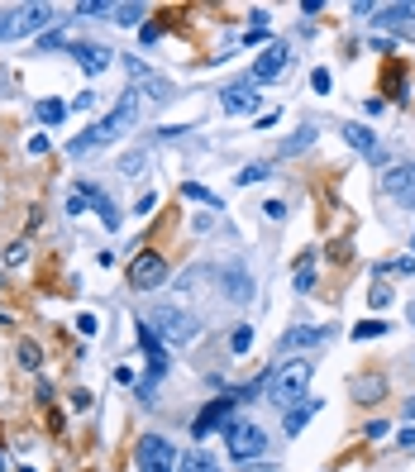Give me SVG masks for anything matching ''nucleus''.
Listing matches in <instances>:
<instances>
[{"label":"nucleus","mask_w":415,"mask_h":472,"mask_svg":"<svg viewBox=\"0 0 415 472\" xmlns=\"http://www.w3.org/2000/svg\"><path fill=\"white\" fill-rule=\"evenodd\" d=\"M0 472H5V453H0Z\"/></svg>","instance_id":"obj_44"},{"label":"nucleus","mask_w":415,"mask_h":472,"mask_svg":"<svg viewBox=\"0 0 415 472\" xmlns=\"http://www.w3.org/2000/svg\"><path fill=\"white\" fill-rule=\"evenodd\" d=\"M220 291H224V301L249 306V301H253V272L244 267V262H229V267L220 272Z\"/></svg>","instance_id":"obj_8"},{"label":"nucleus","mask_w":415,"mask_h":472,"mask_svg":"<svg viewBox=\"0 0 415 472\" xmlns=\"http://www.w3.org/2000/svg\"><path fill=\"white\" fill-rule=\"evenodd\" d=\"M224 448H229L234 463H253V458H263L268 434H263L258 424H249V420H229V424H224Z\"/></svg>","instance_id":"obj_4"},{"label":"nucleus","mask_w":415,"mask_h":472,"mask_svg":"<svg viewBox=\"0 0 415 472\" xmlns=\"http://www.w3.org/2000/svg\"><path fill=\"white\" fill-rule=\"evenodd\" d=\"M138 472H177V448L163 434H148L138 444Z\"/></svg>","instance_id":"obj_5"},{"label":"nucleus","mask_w":415,"mask_h":472,"mask_svg":"<svg viewBox=\"0 0 415 472\" xmlns=\"http://www.w3.org/2000/svg\"><path fill=\"white\" fill-rule=\"evenodd\" d=\"M182 201H201V206H210V210H224V201L215 196V191H205L201 182H187V186H182Z\"/></svg>","instance_id":"obj_19"},{"label":"nucleus","mask_w":415,"mask_h":472,"mask_svg":"<svg viewBox=\"0 0 415 472\" xmlns=\"http://www.w3.org/2000/svg\"><path fill=\"white\" fill-rule=\"evenodd\" d=\"M382 191H387L391 201H406V206H415V162L391 167L387 177H382Z\"/></svg>","instance_id":"obj_12"},{"label":"nucleus","mask_w":415,"mask_h":472,"mask_svg":"<svg viewBox=\"0 0 415 472\" xmlns=\"http://www.w3.org/2000/svg\"><path fill=\"white\" fill-rule=\"evenodd\" d=\"M72 57L82 62L86 77H101V72H110V62H115V52H110V48H96V43H72Z\"/></svg>","instance_id":"obj_14"},{"label":"nucleus","mask_w":415,"mask_h":472,"mask_svg":"<svg viewBox=\"0 0 415 472\" xmlns=\"http://www.w3.org/2000/svg\"><path fill=\"white\" fill-rule=\"evenodd\" d=\"M220 105H224V115H253L258 105H263V96H258V81H229L220 91Z\"/></svg>","instance_id":"obj_6"},{"label":"nucleus","mask_w":415,"mask_h":472,"mask_svg":"<svg viewBox=\"0 0 415 472\" xmlns=\"http://www.w3.org/2000/svg\"><path fill=\"white\" fill-rule=\"evenodd\" d=\"M67 210H72V215H82V210H86V196H82V191H72V196H67Z\"/></svg>","instance_id":"obj_35"},{"label":"nucleus","mask_w":415,"mask_h":472,"mask_svg":"<svg viewBox=\"0 0 415 472\" xmlns=\"http://www.w3.org/2000/svg\"><path fill=\"white\" fill-rule=\"evenodd\" d=\"M367 439H387V420H372V424H367Z\"/></svg>","instance_id":"obj_36"},{"label":"nucleus","mask_w":415,"mask_h":472,"mask_svg":"<svg viewBox=\"0 0 415 472\" xmlns=\"http://www.w3.org/2000/svg\"><path fill=\"white\" fill-rule=\"evenodd\" d=\"M344 143H349V148H358L372 167H377V162H387V148L377 143V134L367 129V124H344Z\"/></svg>","instance_id":"obj_10"},{"label":"nucleus","mask_w":415,"mask_h":472,"mask_svg":"<svg viewBox=\"0 0 415 472\" xmlns=\"http://www.w3.org/2000/svg\"><path fill=\"white\" fill-rule=\"evenodd\" d=\"M110 20L115 24H138V20H143V5H115Z\"/></svg>","instance_id":"obj_25"},{"label":"nucleus","mask_w":415,"mask_h":472,"mask_svg":"<svg viewBox=\"0 0 415 472\" xmlns=\"http://www.w3.org/2000/svg\"><path fill=\"white\" fill-rule=\"evenodd\" d=\"M10 29H15V15H5V10H0V38H10Z\"/></svg>","instance_id":"obj_41"},{"label":"nucleus","mask_w":415,"mask_h":472,"mask_svg":"<svg viewBox=\"0 0 415 472\" xmlns=\"http://www.w3.org/2000/svg\"><path fill=\"white\" fill-rule=\"evenodd\" d=\"M406 320H411V324H415V301H411V310H406Z\"/></svg>","instance_id":"obj_43"},{"label":"nucleus","mask_w":415,"mask_h":472,"mask_svg":"<svg viewBox=\"0 0 415 472\" xmlns=\"http://www.w3.org/2000/svg\"><path fill=\"white\" fill-rule=\"evenodd\" d=\"M377 334H387V324H382V320H363L358 329H354V339H377Z\"/></svg>","instance_id":"obj_27"},{"label":"nucleus","mask_w":415,"mask_h":472,"mask_svg":"<svg viewBox=\"0 0 415 472\" xmlns=\"http://www.w3.org/2000/svg\"><path fill=\"white\" fill-rule=\"evenodd\" d=\"M334 339V324H301V329H286L282 334V353H296V348H320V343Z\"/></svg>","instance_id":"obj_9"},{"label":"nucleus","mask_w":415,"mask_h":472,"mask_svg":"<svg viewBox=\"0 0 415 472\" xmlns=\"http://www.w3.org/2000/svg\"><path fill=\"white\" fill-rule=\"evenodd\" d=\"M263 210H268V220H286V206H282V201H268Z\"/></svg>","instance_id":"obj_39"},{"label":"nucleus","mask_w":415,"mask_h":472,"mask_svg":"<svg viewBox=\"0 0 415 472\" xmlns=\"http://www.w3.org/2000/svg\"><path fill=\"white\" fill-rule=\"evenodd\" d=\"M38 358H43V353H38V343H20V363H24L29 372L38 367Z\"/></svg>","instance_id":"obj_29"},{"label":"nucleus","mask_w":415,"mask_h":472,"mask_svg":"<svg viewBox=\"0 0 415 472\" xmlns=\"http://www.w3.org/2000/svg\"><path fill=\"white\" fill-rule=\"evenodd\" d=\"M153 210H158V196H153V191H148V196H138L134 215H153Z\"/></svg>","instance_id":"obj_32"},{"label":"nucleus","mask_w":415,"mask_h":472,"mask_svg":"<svg viewBox=\"0 0 415 472\" xmlns=\"http://www.w3.org/2000/svg\"><path fill=\"white\" fill-rule=\"evenodd\" d=\"M310 143H315V124H301V134H296V138H286V143H282V157L301 153V148H310Z\"/></svg>","instance_id":"obj_20"},{"label":"nucleus","mask_w":415,"mask_h":472,"mask_svg":"<svg viewBox=\"0 0 415 472\" xmlns=\"http://www.w3.org/2000/svg\"><path fill=\"white\" fill-rule=\"evenodd\" d=\"M411 258H415V238H411Z\"/></svg>","instance_id":"obj_45"},{"label":"nucleus","mask_w":415,"mask_h":472,"mask_svg":"<svg viewBox=\"0 0 415 472\" xmlns=\"http://www.w3.org/2000/svg\"><path fill=\"white\" fill-rule=\"evenodd\" d=\"M158 38H163V29H158V24H143V29H138V43H143V48H148V43H158Z\"/></svg>","instance_id":"obj_31"},{"label":"nucleus","mask_w":415,"mask_h":472,"mask_svg":"<svg viewBox=\"0 0 415 472\" xmlns=\"http://www.w3.org/2000/svg\"><path fill=\"white\" fill-rule=\"evenodd\" d=\"M62 115H67L62 101H38V120H43V124H62Z\"/></svg>","instance_id":"obj_24"},{"label":"nucleus","mask_w":415,"mask_h":472,"mask_svg":"<svg viewBox=\"0 0 415 472\" xmlns=\"http://www.w3.org/2000/svg\"><path fill=\"white\" fill-rule=\"evenodd\" d=\"M272 177V162H249L244 172H239V186H253V182H268Z\"/></svg>","instance_id":"obj_22"},{"label":"nucleus","mask_w":415,"mask_h":472,"mask_svg":"<svg viewBox=\"0 0 415 472\" xmlns=\"http://www.w3.org/2000/svg\"><path fill=\"white\" fill-rule=\"evenodd\" d=\"M167 282V262L158 258V253H138L134 262H129V287L134 291H153Z\"/></svg>","instance_id":"obj_7"},{"label":"nucleus","mask_w":415,"mask_h":472,"mask_svg":"<svg viewBox=\"0 0 415 472\" xmlns=\"http://www.w3.org/2000/svg\"><path fill=\"white\" fill-rule=\"evenodd\" d=\"M177 472H220V463H215L205 448H187V453L177 458Z\"/></svg>","instance_id":"obj_17"},{"label":"nucleus","mask_w":415,"mask_h":472,"mask_svg":"<svg viewBox=\"0 0 415 472\" xmlns=\"http://www.w3.org/2000/svg\"><path fill=\"white\" fill-rule=\"evenodd\" d=\"M286 57H291V48H286V43H268V48H263V57L253 62V81H258V86H263V81H277L282 72H286Z\"/></svg>","instance_id":"obj_11"},{"label":"nucleus","mask_w":415,"mask_h":472,"mask_svg":"<svg viewBox=\"0 0 415 472\" xmlns=\"http://www.w3.org/2000/svg\"><path fill=\"white\" fill-rule=\"evenodd\" d=\"M134 120H138V91H124V96H119V105H115L105 120H96L86 134H77V138L67 143V153L82 157V153H91V148H105V143H115V138H119V134L134 129Z\"/></svg>","instance_id":"obj_1"},{"label":"nucleus","mask_w":415,"mask_h":472,"mask_svg":"<svg viewBox=\"0 0 415 472\" xmlns=\"http://www.w3.org/2000/svg\"><path fill=\"white\" fill-rule=\"evenodd\" d=\"M29 153H34V157L48 153V138H43V134H34V138H29Z\"/></svg>","instance_id":"obj_38"},{"label":"nucleus","mask_w":415,"mask_h":472,"mask_svg":"<svg viewBox=\"0 0 415 472\" xmlns=\"http://www.w3.org/2000/svg\"><path fill=\"white\" fill-rule=\"evenodd\" d=\"M53 24V5H24L20 15H15V29H10V38H24V34H38V29Z\"/></svg>","instance_id":"obj_13"},{"label":"nucleus","mask_w":415,"mask_h":472,"mask_svg":"<svg viewBox=\"0 0 415 472\" xmlns=\"http://www.w3.org/2000/svg\"><path fill=\"white\" fill-rule=\"evenodd\" d=\"M249 343H253V324H234V334H229V348H234V353H249Z\"/></svg>","instance_id":"obj_26"},{"label":"nucleus","mask_w":415,"mask_h":472,"mask_svg":"<svg viewBox=\"0 0 415 472\" xmlns=\"http://www.w3.org/2000/svg\"><path fill=\"white\" fill-rule=\"evenodd\" d=\"M367 301H372V310H387V306H391V287H382V282H377V287L367 291Z\"/></svg>","instance_id":"obj_28"},{"label":"nucleus","mask_w":415,"mask_h":472,"mask_svg":"<svg viewBox=\"0 0 415 472\" xmlns=\"http://www.w3.org/2000/svg\"><path fill=\"white\" fill-rule=\"evenodd\" d=\"M143 167H148V148H134V153L119 157V172H124V177H138Z\"/></svg>","instance_id":"obj_21"},{"label":"nucleus","mask_w":415,"mask_h":472,"mask_svg":"<svg viewBox=\"0 0 415 472\" xmlns=\"http://www.w3.org/2000/svg\"><path fill=\"white\" fill-rule=\"evenodd\" d=\"M77 191H82L86 201H91V210L101 215V224H105V229H119V206H115V201H110V196H105V191H101V186L82 182V186H77Z\"/></svg>","instance_id":"obj_15"},{"label":"nucleus","mask_w":415,"mask_h":472,"mask_svg":"<svg viewBox=\"0 0 415 472\" xmlns=\"http://www.w3.org/2000/svg\"><path fill=\"white\" fill-rule=\"evenodd\" d=\"M310 86H315V91L325 96V91H330L334 81H330V72H325V67H315V72H310Z\"/></svg>","instance_id":"obj_30"},{"label":"nucleus","mask_w":415,"mask_h":472,"mask_svg":"<svg viewBox=\"0 0 415 472\" xmlns=\"http://www.w3.org/2000/svg\"><path fill=\"white\" fill-rule=\"evenodd\" d=\"M406 420H411V424H415V396H411V401H406Z\"/></svg>","instance_id":"obj_42"},{"label":"nucleus","mask_w":415,"mask_h":472,"mask_svg":"<svg viewBox=\"0 0 415 472\" xmlns=\"http://www.w3.org/2000/svg\"><path fill=\"white\" fill-rule=\"evenodd\" d=\"M77 329H82V334H96L101 324H96V315H77Z\"/></svg>","instance_id":"obj_34"},{"label":"nucleus","mask_w":415,"mask_h":472,"mask_svg":"<svg viewBox=\"0 0 415 472\" xmlns=\"http://www.w3.org/2000/svg\"><path fill=\"white\" fill-rule=\"evenodd\" d=\"M315 410H320V401H315V396H305V406L296 401V406H291V410L282 415V429H286V434H301L305 424L315 420Z\"/></svg>","instance_id":"obj_16"},{"label":"nucleus","mask_w":415,"mask_h":472,"mask_svg":"<svg viewBox=\"0 0 415 472\" xmlns=\"http://www.w3.org/2000/svg\"><path fill=\"white\" fill-rule=\"evenodd\" d=\"M291 282H296V291H310L315 287V258H305V262H296V277H291Z\"/></svg>","instance_id":"obj_23"},{"label":"nucleus","mask_w":415,"mask_h":472,"mask_svg":"<svg viewBox=\"0 0 415 472\" xmlns=\"http://www.w3.org/2000/svg\"><path fill=\"white\" fill-rule=\"evenodd\" d=\"M372 15H377V24H406V20H415V5H377Z\"/></svg>","instance_id":"obj_18"},{"label":"nucleus","mask_w":415,"mask_h":472,"mask_svg":"<svg viewBox=\"0 0 415 472\" xmlns=\"http://www.w3.org/2000/svg\"><path fill=\"white\" fill-rule=\"evenodd\" d=\"M396 448H415V424H406V429L396 434Z\"/></svg>","instance_id":"obj_33"},{"label":"nucleus","mask_w":415,"mask_h":472,"mask_svg":"<svg viewBox=\"0 0 415 472\" xmlns=\"http://www.w3.org/2000/svg\"><path fill=\"white\" fill-rule=\"evenodd\" d=\"M72 410H91V392H72Z\"/></svg>","instance_id":"obj_37"},{"label":"nucleus","mask_w":415,"mask_h":472,"mask_svg":"<svg viewBox=\"0 0 415 472\" xmlns=\"http://www.w3.org/2000/svg\"><path fill=\"white\" fill-rule=\"evenodd\" d=\"M72 105H77V110H91V105H96V91H82V96H77Z\"/></svg>","instance_id":"obj_40"},{"label":"nucleus","mask_w":415,"mask_h":472,"mask_svg":"<svg viewBox=\"0 0 415 472\" xmlns=\"http://www.w3.org/2000/svg\"><path fill=\"white\" fill-rule=\"evenodd\" d=\"M310 377H315V363H305V358H301V363H282L272 377H268V401L282 406V410H291V406L305 396Z\"/></svg>","instance_id":"obj_3"},{"label":"nucleus","mask_w":415,"mask_h":472,"mask_svg":"<svg viewBox=\"0 0 415 472\" xmlns=\"http://www.w3.org/2000/svg\"><path fill=\"white\" fill-rule=\"evenodd\" d=\"M143 324L163 343H172V348H187V343H196V334H201V320L187 315V310H177V306H153V310L143 315Z\"/></svg>","instance_id":"obj_2"}]
</instances>
